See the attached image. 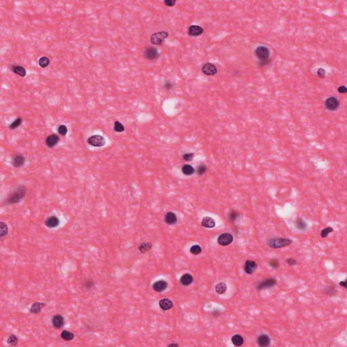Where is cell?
I'll use <instances>...</instances> for the list:
<instances>
[{
    "mask_svg": "<svg viewBox=\"0 0 347 347\" xmlns=\"http://www.w3.org/2000/svg\"><path fill=\"white\" fill-rule=\"evenodd\" d=\"M27 193V189L25 186H20L12 192L11 194L8 196V199H6V204L8 205L14 204L16 203L20 202L23 200L25 197Z\"/></svg>",
    "mask_w": 347,
    "mask_h": 347,
    "instance_id": "6da1fadb",
    "label": "cell"
},
{
    "mask_svg": "<svg viewBox=\"0 0 347 347\" xmlns=\"http://www.w3.org/2000/svg\"><path fill=\"white\" fill-rule=\"evenodd\" d=\"M270 52L269 49L261 45L256 48V50H255V54H256V57L258 58L260 62V64H262V65H265L269 63V56H270Z\"/></svg>",
    "mask_w": 347,
    "mask_h": 347,
    "instance_id": "7a4b0ae2",
    "label": "cell"
},
{
    "mask_svg": "<svg viewBox=\"0 0 347 347\" xmlns=\"http://www.w3.org/2000/svg\"><path fill=\"white\" fill-rule=\"evenodd\" d=\"M291 243H292V240L289 238H272L269 239V245L271 248L277 249L288 246L291 244Z\"/></svg>",
    "mask_w": 347,
    "mask_h": 347,
    "instance_id": "3957f363",
    "label": "cell"
},
{
    "mask_svg": "<svg viewBox=\"0 0 347 347\" xmlns=\"http://www.w3.org/2000/svg\"><path fill=\"white\" fill-rule=\"evenodd\" d=\"M169 33L167 31H159L153 33L150 36V42L153 45H160L164 44L165 40L168 38Z\"/></svg>",
    "mask_w": 347,
    "mask_h": 347,
    "instance_id": "277c9868",
    "label": "cell"
},
{
    "mask_svg": "<svg viewBox=\"0 0 347 347\" xmlns=\"http://www.w3.org/2000/svg\"><path fill=\"white\" fill-rule=\"evenodd\" d=\"M105 140L104 138L99 134L92 135L88 139V143L94 147H101L105 145Z\"/></svg>",
    "mask_w": 347,
    "mask_h": 347,
    "instance_id": "5b68a950",
    "label": "cell"
},
{
    "mask_svg": "<svg viewBox=\"0 0 347 347\" xmlns=\"http://www.w3.org/2000/svg\"><path fill=\"white\" fill-rule=\"evenodd\" d=\"M233 241V237L231 234L228 233H222L218 238V242L220 245L222 246H226L231 244Z\"/></svg>",
    "mask_w": 347,
    "mask_h": 347,
    "instance_id": "8992f818",
    "label": "cell"
},
{
    "mask_svg": "<svg viewBox=\"0 0 347 347\" xmlns=\"http://www.w3.org/2000/svg\"><path fill=\"white\" fill-rule=\"evenodd\" d=\"M325 105L326 109L330 110H336L340 106V102L336 97L331 96L325 100Z\"/></svg>",
    "mask_w": 347,
    "mask_h": 347,
    "instance_id": "52a82bcc",
    "label": "cell"
},
{
    "mask_svg": "<svg viewBox=\"0 0 347 347\" xmlns=\"http://www.w3.org/2000/svg\"><path fill=\"white\" fill-rule=\"evenodd\" d=\"M144 56L148 60H154L159 57V51L156 48L149 47L144 52Z\"/></svg>",
    "mask_w": 347,
    "mask_h": 347,
    "instance_id": "ba28073f",
    "label": "cell"
},
{
    "mask_svg": "<svg viewBox=\"0 0 347 347\" xmlns=\"http://www.w3.org/2000/svg\"><path fill=\"white\" fill-rule=\"evenodd\" d=\"M202 72L206 75H214L217 73V68L214 64L208 63L202 67Z\"/></svg>",
    "mask_w": 347,
    "mask_h": 347,
    "instance_id": "9c48e42d",
    "label": "cell"
},
{
    "mask_svg": "<svg viewBox=\"0 0 347 347\" xmlns=\"http://www.w3.org/2000/svg\"><path fill=\"white\" fill-rule=\"evenodd\" d=\"M52 324L56 329H60L64 325V319L60 315H54L52 319Z\"/></svg>",
    "mask_w": 347,
    "mask_h": 347,
    "instance_id": "30bf717a",
    "label": "cell"
},
{
    "mask_svg": "<svg viewBox=\"0 0 347 347\" xmlns=\"http://www.w3.org/2000/svg\"><path fill=\"white\" fill-rule=\"evenodd\" d=\"M44 224L48 228L54 229L59 225L60 220L56 216H51L45 219Z\"/></svg>",
    "mask_w": 347,
    "mask_h": 347,
    "instance_id": "8fae6325",
    "label": "cell"
},
{
    "mask_svg": "<svg viewBox=\"0 0 347 347\" xmlns=\"http://www.w3.org/2000/svg\"><path fill=\"white\" fill-rule=\"evenodd\" d=\"M60 141V138L56 134H51L45 139V144L49 148H53Z\"/></svg>",
    "mask_w": 347,
    "mask_h": 347,
    "instance_id": "7c38bea8",
    "label": "cell"
},
{
    "mask_svg": "<svg viewBox=\"0 0 347 347\" xmlns=\"http://www.w3.org/2000/svg\"><path fill=\"white\" fill-rule=\"evenodd\" d=\"M276 283H277V281H276L275 279L271 278V279H266V280L262 281L258 285L257 290H260L265 289V288L271 287L273 286H274Z\"/></svg>",
    "mask_w": 347,
    "mask_h": 347,
    "instance_id": "4fadbf2b",
    "label": "cell"
},
{
    "mask_svg": "<svg viewBox=\"0 0 347 347\" xmlns=\"http://www.w3.org/2000/svg\"><path fill=\"white\" fill-rule=\"evenodd\" d=\"M204 33V29L198 25H191L189 27L188 30V33L190 36L197 37L201 35Z\"/></svg>",
    "mask_w": 347,
    "mask_h": 347,
    "instance_id": "5bb4252c",
    "label": "cell"
},
{
    "mask_svg": "<svg viewBox=\"0 0 347 347\" xmlns=\"http://www.w3.org/2000/svg\"><path fill=\"white\" fill-rule=\"evenodd\" d=\"M257 269V264L253 260H248L245 263L244 269L245 271L248 274H252V273L256 271Z\"/></svg>",
    "mask_w": 347,
    "mask_h": 347,
    "instance_id": "9a60e30c",
    "label": "cell"
},
{
    "mask_svg": "<svg viewBox=\"0 0 347 347\" xmlns=\"http://www.w3.org/2000/svg\"><path fill=\"white\" fill-rule=\"evenodd\" d=\"M25 163V158L23 155H16L12 159V165L16 168H19L24 165Z\"/></svg>",
    "mask_w": 347,
    "mask_h": 347,
    "instance_id": "2e32d148",
    "label": "cell"
},
{
    "mask_svg": "<svg viewBox=\"0 0 347 347\" xmlns=\"http://www.w3.org/2000/svg\"><path fill=\"white\" fill-rule=\"evenodd\" d=\"M168 287V283L165 280H159L155 282L153 285V289L157 292H161Z\"/></svg>",
    "mask_w": 347,
    "mask_h": 347,
    "instance_id": "e0dca14e",
    "label": "cell"
},
{
    "mask_svg": "<svg viewBox=\"0 0 347 347\" xmlns=\"http://www.w3.org/2000/svg\"><path fill=\"white\" fill-rule=\"evenodd\" d=\"M257 343L258 346L266 347L270 345L271 343V339L267 334H262L258 336L257 339Z\"/></svg>",
    "mask_w": 347,
    "mask_h": 347,
    "instance_id": "ac0fdd59",
    "label": "cell"
},
{
    "mask_svg": "<svg viewBox=\"0 0 347 347\" xmlns=\"http://www.w3.org/2000/svg\"><path fill=\"white\" fill-rule=\"evenodd\" d=\"M46 306V304L44 302H37L33 304V305L31 306L30 309V313H33V314H38V313L42 311V309Z\"/></svg>",
    "mask_w": 347,
    "mask_h": 347,
    "instance_id": "d6986e66",
    "label": "cell"
},
{
    "mask_svg": "<svg viewBox=\"0 0 347 347\" xmlns=\"http://www.w3.org/2000/svg\"><path fill=\"white\" fill-rule=\"evenodd\" d=\"M159 305L162 310H164V311H168V310H170L172 308L173 302L172 301L170 300V299L164 298L159 301Z\"/></svg>",
    "mask_w": 347,
    "mask_h": 347,
    "instance_id": "ffe728a7",
    "label": "cell"
},
{
    "mask_svg": "<svg viewBox=\"0 0 347 347\" xmlns=\"http://www.w3.org/2000/svg\"><path fill=\"white\" fill-rule=\"evenodd\" d=\"M164 221L167 225H174L177 222L176 215L174 212H168L164 217Z\"/></svg>",
    "mask_w": 347,
    "mask_h": 347,
    "instance_id": "44dd1931",
    "label": "cell"
},
{
    "mask_svg": "<svg viewBox=\"0 0 347 347\" xmlns=\"http://www.w3.org/2000/svg\"><path fill=\"white\" fill-rule=\"evenodd\" d=\"M10 69L12 70V71L14 73H15V74H16V75H18L20 77H22V78H24V77L26 76V74H27L26 69H24L23 66L12 65Z\"/></svg>",
    "mask_w": 347,
    "mask_h": 347,
    "instance_id": "7402d4cb",
    "label": "cell"
},
{
    "mask_svg": "<svg viewBox=\"0 0 347 347\" xmlns=\"http://www.w3.org/2000/svg\"><path fill=\"white\" fill-rule=\"evenodd\" d=\"M201 225L205 227V228L212 229L216 225V222H215V220L212 218L206 216L204 218V219L202 220Z\"/></svg>",
    "mask_w": 347,
    "mask_h": 347,
    "instance_id": "603a6c76",
    "label": "cell"
},
{
    "mask_svg": "<svg viewBox=\"0 0 347 347\" xmlns=\"http://www.w3.org/2000/svg\"><path fill=\"white\" fill-rule=\"evenodd\" d=\"M193 281V276L189 274V273L183 275L180 279V284L183 285H185V286H189V285L192 284Z\"/></svg>",
    "mask_w": 347,
    "mask_h": 347,
    "instance_id": "cb8c5ba5",
    "label": "cell"
},
{
    "mask_svg": "<svg viewBox=\"0 0 347 347\" xmlns=\"http://www.w3.org/2000/svg\"><path fill=\"white\" fill-rule=\"evenodd\" d=\"M60 337L65 341H70L74 338L75 335L71 331L68 330H63L60 334Z\"/></svg>",
    "mask_w": 347,
    "mask_h": 347,
    "instance_id": "d4e9b609",
    "label": "cell"
},
{
    "mask_svg": "<svg viewBox=\"0 0 347 347\" xmlns=\"http://www.w3.org/2000/svg\"><path fill=\"white\" fill-rule=\"evenodd\" d=\"M231 341H232L233 345H234L235 346H240L243 345L244 340L243 337H242L241 335H239V334H235V335H234L232 337Z\"/></svg>",
    "mask_w": 347,
    "mask_h": 347,
    "instance_id": "484cf974",
    "label": "cell"
},
{
    "mask_svg": "<svg viewBox=\"0 0 347 347\" xmlns=\"http://www.w3.org/2000/svg\"><path fill=\"white\" fill-rule=\"evenodd\" d=\"M182 172L184 174L186 175V176H191V175L194 174L195 170H194V168L191 166V165L186 164V165H184L183 166Z\"/></svg>",
    "mask_w": 347,
    "mask_h": 347,
    "instance_id": "4316f807",
    "label": "cell"
},
{
    "mask_svg": "<svg viewBox=\"0 0 347 347\" xmlns=\"http://www.w3.org/2000/svg\"><path fill=\"white\" fill-rule=\"evenodd\" d=\"M8 227L4 222H0V237H4L8 235Z\"/></svg>",
    "mask_w": 347,
    "mask_h": 347,
    "instance_id": "83f0119b",
    "label": "cell"
},
{
    "mask_svg": "<svg viewBox=\"0 0 347 347\" xmlns=\"http://www.w3.org/2000/svg\"><path fill=\"white\" fill-rule=\"evenodd\" d=\"M215 290H216V291L219 294H223L226 292L227 286L225 283H219L216 285Z\"/></svg>",
    "mask_w": 347,
    "mask_h": 347,
    "instance_id": "f1b7e54d",
    "label": "cell"
},
{
    "mask_svg": "<svg viewBox=\"0 0 347 347\" xmlns=\"http://www.w3.org/2000/svg\"><path fill=\"white\" fill-rule=\"evenodd\" d=\"M153 245L151 243H143L139 246V250L141 253H145L151 249Z\"/></svg>",
    "mask_w": 347,
    "mask_h": 347,
    "instance_id": "f546056e",
    "label": "cell"
},
{
    "mask_svg": "<svg viewBox=\"0 0 347 347\" xmlns=\"http://www.w3.org/2000/svg\"><path fill=\"white\" fill-rule=\"evenodd\" d=\"M50 59L46 56H42L40 58H39V60H38V63H39V65L42 68H45V67H46L49 65V64H50Z\"/></svg>",
    "mask_w": 347,
    "mask_h": 347,
    "instance_id": "4dcf8cb0",
    "label": "cell"
},
{
    "mask_svg": "<svg viewBox=\"0 0 347 347\" xmlns=\"http://www.w3.org/2000/svg\"><path fill=\"white\" fill-rule=\"evenodd\" d=\"M22 122H23V119L20 117H18L17 119H15L10 125H9V128L11 129V130H14V129L19 127L20 124H22Z\"/></svg>",
    "mask_w": 347,
    "mask_h": 347,
    "instance_id": "1f68e13d",
    "label": "cell"
},
{
    "mask_svg": "<svg viewBox=\"0 0 347 347\" xmlns=\"http://www.w3.org/2000/svg\"><path fill=\"white\" fill-rule=\"evenodd\" d=\"M18 339L14 334H11L7 339V343L11 346H16L18 344Z\"/></svg>",
    "mask_w": 347,
    "mask_h": 347,
    "instance_id": "d6a6232c",
    "label": "cell"
},
{
    "mask_svg": "<svg viewBox=\"0 0 347 347\" xmlns=\"http://www.w3.org/2000/svg\"><path fill=\"white\" fill-rule=\"evenodd\" d=\"M296 227L298 228V229L299 230H305L307 227V225L306 223L302 219H298L296 221Z\"/></svg>",
    "mask_w": 347,
    "mask_h": 347,
    "instance_id": "836d02e7",
    "label": "cell"
},
{
    "mask_svg": "<svg viewBox=\"0 0 347 347\" xmlns=\"http://www.w3.org/2000/svg\"><path fill=\"white\" fill-rule=\"evenodd\" d=\"M114 130L117 132H122L125 130V128L121 123L118 121H116L114 124Z\"/></svg>",
    "mask_w": 347,
    "mask_h": 347,
    "instance_id": "e575fe53",
    "label": "cell"
},
{
    "mask_svg": "<svg viewBox=\"0 0 347 347\" xmlns=\"http://www.w3.org/2000/svg\"><path fill=\"white\" fill-rule=\"evenodd\" d=\"M202 249L198 245H194L190 249V251L193 255H198L201 252Z\"/></svg>",
    "mask_w": 347,
    "mask_h": 347,
    "instance_id": "d590c367",
    "label": "cell"
},
{
    "mask_svg": "<svg viewBox=\"0 0 347 347\" xmlns=\"http://www.w3.org/2000/svg\"><path fill=\"white\" fill-rule=\"evenodd\" d=\"M334 231L333 228H331V227H327V228H325L324 229H323L321 232V236L323 238H325L327 237L328 235H329L330 233H331Z\"/></svg>",
    "mask_w": 347,
    "mask_h": 347,
    "instance_id": "8d00e7d4",
    "label": "cell"
},
{
    "mask_svg": "<svg viewBox=\"0 0 347 347\" xmlns=\"http://www.w3.org/2000/svg\"><path fill=\"white\" fill-rule=\"evenodd\" d=\"M58 133H59L61 136H66L68 132V129L65 125H60L58 128Z\"/></svg>",
    "mask_w": 347,
    "mask_h": 347,
    "instance_id": "74e56055",
    "label": "cell"
},
{
    "mask_svg": "<svg viewBox=\"0 0 347 347\" xmlns=\"http://www.w3.org/2000/svg\"><path fill=\"white\" fill-rule=\"evenodd\" d=\"M206 171H207V167L204 165H199V166L197 168V173L199 175H203L206 172Z\"/></svg>",
    "mask_w": 347,
    "mask_h": 347,
    "instance_id": "f35d334b",
    "label": "cell"
},
{
    "mask_svg": "<svg viewBox=\"0 0 347 347\" xmlns=\"http://www.w3.org/2000/svg\"><path fill=\"white\" fill-rule=\"evenodd\" d=\"M183 159L186 161H191L193 159V153H186L183 155Z\"/></svg>",
    "mask_w": 347,
    "mask_h": 347,
    "instance_id": "ab89813d",
    "label": "cell"
},
{
    "mask_svg": "<svg viewBox=\"0 0 347 347\" xmlns=\"http://www.w3.org/2000/svg\"><path fill=\"white\" fill-rule=\"evenodd\" d=\"M269 265L271 267H273V268L277 269V267L279 266V262L277 261V260H271V261H270Z\"/></svg>",
    "mask_w": 347,
    "mask_h": 347,
    "instance_id": "60d3db41",
    "label": "cell"
},
{
    "mask_svg": "<svg viewBox=\"0 0 347 347\" xmlns=\"http://www.w3.org/2000/svg\"><path fill=\"white\" fill-rule=\"evenodd\" d=\"M164 4L169 7H172L176 4V0H165Z\"/></svg>",
    "mask_w": 347,
    "mask_h": 347,
    "instance_id": "b9f144b4",
    "label": "cell"
},
{
    "mask_svg": "<svg viewBox=\"0 0 347 347\" xmlns=\"http://www.w3.org/2000/svg\"><path fill=\"white\" fill-rule=\"evenodd\" d=\"M94 286V283L93 282V281L92 280H88L85 283V287L88 288V289H90V288L93 287Z\"/></svg>",
    "mask_w": 347,
    "mask_h": 347,
    "instance_id": "7bdbcfd3",
    "label": "cell"
},
{
    "mask_svg": "<svg viewBox=\"0 0 347 347\" xmlns=\"http://www.w3.org/2000/svg\"><path fill=\"white\" fill-rule=\"evenodd\" d=\"M238 216H239V214L237 212H235V211H231V212L229 214V219L231 220H235Z\"/></svg>",
    "mask_w": 347,
    "mask_h": 347,
    "instance_id": "ee69618b",
    "label": "cell"
},
{
    "mask_svg": "<svg viewBox=\"0 0 347 347\" xmlns=\"http://www.w3.org/2000/svg\"><path fill=\"white\" fill-rule=\"evenodd\" d=\"M317 75L319 77V78H324L325 75V70L323 68L319 69L317 70Z\"/></svg>",
    "mask_w": 347,
    "mask_h": 347,
    "instance_id": "f6af8a7d",
    "label": "cell"
},
{
    "mask_svg": "<svg viewBox=\"0 0 347 347\" xmlns=\"http://www.w3.org/2000/svg\"><path fill=\"white\" fill-rule=\"evenodd\" d=\"M286 262L288 264V265H296V260L294 258H289L286 260Z\"/></svg>",
    "mask_w": 347,
    "mask_h": 347,
    "instance_id": "bcb514c9",
    "label": "cell"
},
{
    "mask_svg": "<svg viewBox=\"0 0 347 347\" xmlns=\"http://www.w3.org/2000/svg\"><path fill=\"white\" fill-rule=\"evenodd\" d=\"M338 92L341 93V94H345L347 92V89L345 86L342 85V86H340L338 88Z\"/></svg>",
    "mask_w": 347,
    "mask_h": 347,
    "instance_id": "7dc6e473",
    "label": "cell"
},
{
    "mask_svg": "<svg viewBox=\"0 0 347 347\" xmlns=\"http://www.w3.org/2000/svg\"><path fill=\"white\" fill-rule=\"evenodd\" d=\"M340 286H343L345 288H346V281L340 282Z\"/></svg>",
    "mask_w": 347,
    "mask_h": 347,
    "instance_id": "c3c4849f",
    "label": "cell"
},
{
    "mask_svg": "<svg viewBox=\"0 0 347 347\" xmlns=\"http://www.w3.org/2000/svg\"><path fill=\"white\" fill-rule=\"evenodd\" d=\"M168 346H179V345H176V344H171V345H169Z\"/></svg>",
    "mask_w": 347,
    "mask_h": 347,
    "instance_id": "681fc988",
    "label": "cell"
}]
</instances>
